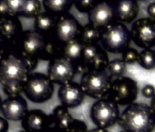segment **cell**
Listing matches in <instances>:
<instances>
[{
    "instance_id": "obj_41",
    "label": "cell",
    "mask_w": 155,
    "mask_h": 132,
    "mask_svg": "<svg viewBox=\"0 0 155 132\" xmlns=\"http://www.w3.org/2000/svg\"><path fill=\"white\" fill-rule=\"evenodd\" d=\"M77 1H79V0H71V2H77Z\"/></svg>"
},
{
    "instance_id": "obj_18",
    "label": "cell",
    "mask_w": 155,
    "mask_h": 132,
    "mask_svg": "<svg viewBox=\"0 0 155 132\" xmlns=\"http://www.w3.org/2000/svg\"><path fill=\"white\" fill-rule=\"evenodd\" d=\"M112 8L114 18L120 23L132 22L139 13V6L136 0H117Z\"/></svg>"
},
{
    "instance_id": "obj_26",
    "label": "cell",
    "mask_w": 155,
    "mask_h": 132,
    "mask_svg": "<svg viewBox=\"0 0 155 132\" xmlns=\"http://www.w3.org/2000/svg\"><path fill=\"white\" fill-rule=\"evenodd\" d=\"M71 0H44V6L50 13H60L68 9Z\"/></svg>"
},
{
    "instance_id": "obj_39",
    "label": "cell",
    "mask_w": 155,
    "mask_h": 132,
    "mask_svg": "<svg viewBox=\"0 0 155 132\" xmlns=\"http://www.w3.org/2000/svg\"><path fill=\"white\" fill-rule=\"evenodd\" d=\"M116 1H117V0H100L99 2H107V3L111 5V4H114Z\"/></svg>"
},
{
    "instance_id": "obj_29",
    "label": "cell",
    "mask_w": 155,
    "mask_h": 132,
    "mask_svg": "<svg viewBox=\"0 0 155 132\" xmlns=\"http://www.w3.org/2000/svg\"><path fill=\"white\" fill-rule=\"evenodd\" d=\"M88 126L85 121L74 118L70 126L64 132H87Z\"/></svg>"
},
{
    "instance_id": "obj_28",
    "label": "cell",
    "mask_w": 155,
    "mask_h": 132,
    "mask_svg": "<svg viewBox=\"0 0 155 132\" xmlns=\"http://www.w3.org/2000/svg\"><path fill=\"white\" fill-rule=\"evenodd\" d=\"M4 1L9 10L10 15L14 17L16 14H20L26 0H4Z\"/></svg>"
},
{
    "instance_id": "obj_27",
    "label": "cell",
    "mask_w": 155,
    "mask_h": 132,
    "mask_svg": "<svg viewBox=\"0 0 155 132\" xmlns=\"http://www.w3.org/2000/svg\"><path fill=\"white\" fill-rule=\"evenodd\" d=\"M39 0H26L20 14L26 18H35L40 13Z\"/></svg>"
},
{
    "instance_id": "obj_10",
    "label": "cell",
    "mask_w": 155,
    "mask_h": 132,
    "mask_svg": "<svg viewBox=\"0 0 155 132\" xmlns=\"http://www.w3.org/2000/svg\"><path fill=\"white\" fill-rule=\"evenodd\" d=\"M77 74V65L61 55L49 61L48 77L53 84L62 85L69 83Z\"/></svg>"
},
{
    "instance_id": "obj_34",
    "label": "cell",
    "mask_w": 155,
    "mask_h": 132,
    "mask_svg": "<svg viewBox=\"0 0 155 132\" xmlns=\"http://www.w3.org/2000/svg\"><path fill=\"white\" fill-rule=\"evenodd\" d=\"M8 129H9L8 120L0 116V132H8Z\"/></svg>"
},
{
    "instance_id": "obj_31",
    "label": "cell",
    "mask_w": 155,
    "mask_h": 132,
    "mask_svg": "<svg viewBox=\"0 0 155 132\" xmlns=\"http://www.w3.org/2000/svg\"><path fill=\"white\" fill-rule=\"evenodd\" d=\"M95 0H79V1L75 2L76 9L82 13L90 12V10L95 6Z\"/></svg>"
},
{
    "instance_id": "obj_20",
    "label": "cell",
    "mask_w": 155,
    "mask_h": 132,
    "mask_svg": "<svg viewBox=\"0 0 155 132\" xmlns=\"http://www.w3.org/2000/svg\"><path fill=\"white\" fill-rule=\"evenodd\" d=\"M84 45L79 39H74L62 45L61 56L71 61L76 65L81 61Z\"/></svg>"
},
{
    "instance_id": "obj_15",
    "label": "cell",
    "mask_w": 155,
    "mask_h": 132,
    "mask_svg": "<svg viewBox=\"0 0 155 132\" xmlns=\"http://www.w3.org/2000/svg\"><path fill=\"white\" fill-rule=\"evenodd\" d=\"M114 19L112 5L107 2H98L89 12L90 24L103 30L112 23Z\"/></svg>"
},
{
    "instance_id": "obj_13",
    "label": "cell",
    "mask_w": 155,
    "mask_h": 132,
    "mask_svg": "<svg viewBox=\"0 0 155 132\" xmlns=\"http://www.w3.org/2000/svg\"><path fill=\"white\" fill-rule=\"evenodd\" d=\"M0 111L4 118L11 121H21L28 111L26 99L21 96L8 97L2 101Z\"/></svg>"
},
{
    "instance_id": "obj_8",
    "label": "cell",
    "mask_w": 155,
    "mask_h": 132,
    "mask_svg": "<svg viewBox=\"0 0 155 132\" xmlns=\"http://www.w3.org/2000/svg\"><path fill=\"white\" fill-rule=\"evenodd\" d=\"M106 50L99 44L84 45L81 61L77 64L78 74L88 70H105L109 63Z\"/></svg>"
},
{
    "instance_id": "obj_5",
    "label": "cell",
    "mask_w": 155,
    "mask_h": 132,
    "mask_svg": "<svg viewBox=\"0 0 155 132\" xmlns=\"http://www.w3.org/2000/svg\"><path fill=\"white\" fill-rule=\"evenodd\" d=\"M54 91V84L48 75L39 73L30 75L23 87V93L26 97L35 104H42L50 100Z\"/></svg>"
},
{
    "instance_id": "obj_16",
    "label": "cell",
    "mask_w": 155,
    "mask_h": 132,
    "mask_svg": "<svg viewBox=\"0 0 155 132\" xmlns=\"http://www.w3.org/2000/svg\"><path fill=\"white\" fill-rule=\"evenodd\" d=\"M22 32V26L15 17L10 16L0 19V37L6 44L8 50L16 45Z\"/></svg>"
},
{
    "instance_id": "obj_6",
    "label": "cell",
    "mask_w": 155,
    "mask_h": 132,
    "mask_svg": "<svg viewBox=\"0 0 155 132\" xmlns=\"http://www.w3.org/2000/svg\"><path fill=\"white\" fill-rule=\"evenodd\" d=\"M90 116L97 127L107 129L118 122L120 116L119 106L109 97L98 99L91 107Z\"/></svg>"
},
{
    "instance_id": "obj_33",
    "label": "cell",
    "mask_w": 155,
    "mask_h": 132,
    "mask_svg": "<svg viewBox=\"0 0 155 132\" xmlns=\"http://www.w3.org/2000/svg\"><path fill=\"white\" fill-rule=\"evenodd\" d=\"M10 16L11 15L9 13V10H8L5 1H4V0H0V19L10 17Z\"/></svg>"
},
{
    "instance_id": "obj_9",
    "label": "cell",
    "mask_w": 155,
    "mask_h": 132,
    "mask_svg": "<svg viewBox=\"0 0 155 132\" xmlns=\"http://www.w3.org/2000/svg\"><path fill=\"white\" fill-rule=\"evenodd\" d=\"M44 41L45 36L41 33L36 30L24 31L18 40L12 51L17 52L24 59H38Z\"/></svg>"
},
{
    "instance_id": "obj_37",
    "label": "cell",
    "mask_w": 155,
    "mask_h": 132,
    "mask_svg": "<svg viewBox=\"0 0 155 132\" xmlns=\"http://www.w3.org/2000/svg\"><path fill=\"white\" fill-rule=\"evenodd\" d=\"M87 132H109L106 128H101V127H94L91 129H88Z\"/></svg>"
},
{
    "instance_id": "obj_1",
    "label": "cell",
    "mask_w": 155,
    "mask_h": 132,
    "mask_svg": "<svg viewBox=\"0 0 155 132\" xmlns=\"http://www.w3.org/2000/svg\"><path fill=\"white\" fill-rule=\"evenodd\" d=\"M26 61L17 52H7L0 59V84L8 97L18 96L23 93V87L30 75Z\"/></svg>"
},
{
    "instance_id": "obj_36",
    "label": "cell",
    "mask_w": 155,
    "mask_h": 132,
    "mask_svg": "<svg viewBox=\"0 0 155 132\" xmlns=\"http://www.w3.org/2000/svg\"><path fill=\"white\" fill-rule=\"evenodd\" d=\"M7 51H8V50L6 44L4 43L3 40L1 39V37H0V59L7 53Z\"/></svg>"
},
{
    "instance_id": "obj_21",
    "label": "cell",
    "mask_w": 155,
    "mask_h": 132,
    "mask_svg": "<svg viewBox=\"0 0 155 132\" xmlns=\"http://www.w3.org/2000/svg\"><path fill=\"white\" fill-rule=\"evenodd\" d=\"M50 115L55 125L63 131H65L70 126L74 119V117L69 113L68 108L63 106L62 105L56 106Z\"/></svg>"
},
{
    "instance_id": "obj_24",
    "label": "cell",
    "mask_w": 155,
    "mask_h": 132,
    "mask_svg": "<svg viewBox=\"0 0 155 132\" xmlns=\"http://www.w3.org/2000/svg\"><path fill=\"white\" fill-rule=\"evenodd\" d=\"M106 71L112 79L122 77L127 71V64L121 59H115L109 61Z\"/></svg>"
},
{
    "instance_id": "obj_35",
    "label": "cell",
    "mask_w": 155,
    "mask_h": 132,
    "mask_svg": "<svg viewBox=\"0 0 155 132\" xmlns=\"http://www.w3.org/2000/svg\"><path fill=\"white\" fill-rule=\"evenodd\" d=\"M147 13L149 17L152 19H155V2L150 4L147 8Z\"/></svg>"
},
{
    "instance_id": "obj_12",
    "label": "cell",
    "mask_w": 155,
    "mask_h": 132,
    "mask_svg": "<svg viewBox=\"0 0 155 132\" xmlns=\"http://www.w3.org/2000/svg\"><path fill=\"white\" fill-rule=\"evenodd\" d=\"M85 94L83 93L80 84L69 82L59 85L58 91V98L61 105L67 108H75L81 106L84 100Z\"/></svg>"
},
{
    "instance_id": "obj_11",
    "label": "cell",
    "mask_w": 155,
    "mask_h": 132,
    "mask_svg": "<svg viewBox=\"0 0 155 132\" xmlns=\"http://www.w3.org/2000/svg\"><path fill=\"white\" fill-rule=\"evenodd\" d=\"M130 31L131 40L138 47L144 50L155 46V19L150 18L138 19Z\"/></svg>"
},
{
    "instance_id": "obj_32",
    "label": "cell",
    "mask_w": 155,
    "mask_h": 132,
    "mask_svg": "<svg viewBox=\"0 0 155 132\" xmlns=\"http://www.w3.org/2000/svg\"><path fill=\"white\" fill-rule=\"evenodd\" d=\"M141 94L145 98L150 99L155 95V87L152 85H146L141 89Z\"/></svg>"
},
{
    "instance_id": "obj_40",
    "label": "cell",
    "mask_w": 155,
    "mask_h": 132,
    "mask_svg": "<svg viewBox=\"0 0 155 132\" xmlns=\"http://www.w3.org/2000/svg\"><path fill=\"white\" fill-rule=\"evenodd\" d=\"M2 101H3V99H2V97H1V96H0V106H1V104H2Z\"/></svg>"
},
{
    "instance_id": "obj_22",
    "label": "cell",
    "mask_w": 155,
    "mask_h": 132,
    "mask_svg": "<svg viewBox=\"0 0 155 132\" xmlns=\"http://www.w3.org/2000/svg\"><path fill=\"white\" fill-rule=\"evenodd\" d=\"M57 20L55 17L48 12L39 13L37 17H35V30L36 31L44 34L50 33L53 30H55Z\"/></svg>"
},
{
    "instance_id": "obj_30",
    "label": "cell",
    "mask_w": 155,
    "mask_h": 132,
    "mask_svg": "<svg viewBox=\"0 0 155 132\" xmlns=\"http://www.w3.org/2000/svg\"><path fill=\"white\" fill-rule=\"evenodd\" d=\"M138 56H139V52L137 50H135L133 48H128L122 52V59L121 60L126 64H132V63L137 62Z\"/></svg>"
},
{
    "instance_id": "obj_4",
    "label": "cell",
    "mask_w": 155,
    "mask_h": 132,
    "mask_svg": "<svg viewBox=\"0 0 155 132\" xmlns=\"http://www.w3.org/2000/svg\"><path fill=\"white\" fill-rule=\"evenodd\" d=\"M101 47L111 53H122L131 41L130 31L120 22H112L101 32Z\"/></svg>"
},
{
    "instance_id": "obj_17",
    "label": "cell",
    "mask_w": 155,
    "mask_h": 132,
    "mask_svg": "<svg viewBox=\"0 0 155 132\" xmlns=\"http://www.w3.org/2000/svg\"><path fill=\"white\" fill-rule=\"evenodd\" d=\"M54 36L62 44L78 38L80 27L77 20L70 17L60 18L55 26Z\"/></svg>"
},
{
    "instance_id": "obj_43",
    "label": "cell",
    "mask_w": 155,
    "mask_h": 132,
    "mask_svg": "<svg viewBox=\"0 0 155 132\" xmlns=\"http://www.w3.org/2000/svg\"><path fill=\"white\" fill-rule=\"evenodd\" d=\"M154 58H155V50H154Z\"/></svg>"
},
{
    "instance_id": "obj_38",
    "label": "cell",
    "mask_w": 155,
    "mask_h": 132,
    "mask_svg": "<svg viewBox=\"0 0 155 132\" xmlns=\"http://www.w3.org/2000/svg\"><path fill=\"white\" fill-rule=\"evenodd\" d=\"M150 107L151 108V110L154 112L155 114V95L150 98Z\"/></svg>"
},
{
    "instance_id": "obj_2",
    "label": "cell",
    "mask_w": 155,
    "mask_h": 132,
    "mask_svg": "<svg viewBox=\"0 0 155 132\" xmlns=\"http://www.w3.org/2000/svg\"><path fill=\"white\" fill-rule=\"evenodd\" d=\"M118 124L124 132H152L155 114L146 104L132 103L120 114Z\"/></svg>"
},
{
    "instance_id": "obj_42",
    "label": "cell",
    "mask_w": 155,
    "mask_h": 132,
    "mask_svg": "<svg viewBox=\"0 0 155 132\" xmlns=\"http://www.w3.org/2000/svg\"><path fill=\"white\" fill-rule=\"evenodd\" d=\"M19 132H27V131H25V130H21V131H19Z\"/></svg>"
},
{
    "instance_id": "obj_19",
    "label": "cell",
    "mask_w": 155,
    "mask_h": 132,
    "mask_svg": "<svg viewBox=\"0 0 155 132\" xmlns=\"http://www.w3.org/2000/svg\"><path fill=\"white\" fill-rule=\"evenodd\" d=\"M62 43L59 42L55 36H45L44 45L38 56V59L43 61H48L61 55Z\"/></svg>"
},
{
    "instance_id": "obj_7",
    "label": "cell",
    "mask_w": 155,
    "mask_h": 132,
    "mask_svg": "<svg viewBox=\"0 0 155 132\" xmlns=\"http://www.w3.org/2000/svg\"><path fill=\"white\" fill-rule=\"evenodd\" d=\"M138 94L137 82L132 78L122 76L112 80L107 97L118 106H129L135 102Z\"/></svg>"
},
{
    "instance_id": "obj_3",
    "label": "cell",
    "mask_w": 155,
    "mask_h": 132,
    "mask_svg": "<svg viewBox=\"0 0 155 132\" xmlns=\"http://www.w3.org/2000/svg\"><path fill=\"white\" fill-rule=\"evenodd\" d=\"M112 80L106 69L88 70L82 74L80 85L85 96L98 100L108 96Z\"/></svg>"
},
{
    "instance_id": "obj_25",
    "label": "cell",
    "mask_w": 155,
    "mask_h": 132,
    "mask_svg": "<svg viewBox=\"0 0 155 132\" xmlns=\"http://www.w3.org/2000/svg\"><path fill=\"white\" fill-rule=\"evenodd\" d=\"M137 62L141 68L145 70H152L155 68V58L154 50L151 49H144L142 51L139 52Z\"/></svg>"
},
{
    "instance_id": "obj_23",
    "label": "cell",
    "mask_w": 155,
    "mask_h": 132,
    "mask_svg": "<svg viewBox=\"0 0 155 132\" xmlns=\"http://www.w3.org/2000/svg\"><path fill=\"white\" fill-rule=\"evenodd\" d=\"M101 30L91 24L85 25L81 30H80L78 39H79L83 45L95 44L100 41Z\"/></svg>"
},
{
    "instance_id": "obj_44",
    "label": "cell",
    "mask_w": 155,
    "mask_h": 132,
    "mask_svg": "<svg viewBox=\"0 0 155 132\" xmlns=\"http://www.w3.org/2000/svg\"><path fill=\"white\" fill-rule=\"evenodd\" d=\"M120 132H124V131H120Z\"/></svg>"
},
{
    "instance_id": "obj_14",
    "label": "cell",
    "mask_w": 155,
    "mask_h": 132,
    "mask_svg": "<svg viewBox=\"0 0 155 132\" xmlns=\"http://www.w3.org/2000/svg\"><path fill=\"white\" fill-rule=\"evenodd\" d=\"M50 123V115L41 109H32L28 110L21 120V127L27 132H46Z\"/></svg>"
}]
</instances>
